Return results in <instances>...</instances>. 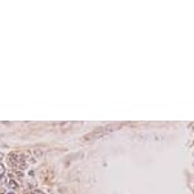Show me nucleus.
I'll return each mask as SVG.
<instances>
[{
	"label": "nucleus",
	"instance_id": "nucleus-1",
	"mask_svg": "<svg viewBox=\"0 0 194 194\" xmlns=\"http://www.w3.org/2000/svg\"><path fill=\"white\" fill-rule=\"evenodd\" d=\"M7 187L9 188V189H18V184H17V182L15 180H8V184H7Z\"/></svg>",
	"mask_w": 194,
	"mask_h": 194
},
{
	"label": "nucleus",
	"instance_id": "nucleus-2",
	"mask_svg": "<svg viewBox=\"0 0 194 194\" xmlns=\"http://www.w3.org/2000/svg\"><path fill=\"white\" fill-rule=\"evenodd\" d=\"M4 173H5V166L0 164V177H4Z\"/></svg>",
	"mask_w": 194,
	"mask_h": 194
},
{
	"label": "nucleus",
	"instance_id": "nucleus-3",
	"mask_svg": "<svg viewBox=\"0 0 194 194\" xmlns=\"http://www.w3.org/2000/svg\"><path fill=\"white\" fill-rule=\"evenodd\" d=\"M34 194H43V193L41 192V190H36V192H34Z\"/></svg>",
	"mask_w": 194,
	"mask_h": 194
},
{
	"label": "nucleus",
	"instance_id": "nucleus-4",
	"mask_svg": "<svg viewBox=\"0 0 194 194\" xmlns=\"http://www.w3.org/2000/svg\"><path fill=\"white\" fill-rule=\"evenodd\" d=\"M5 194H14V193H13V192H7Z\"/></svg>",
	"mask_w": 194,
	"mask_h": 194
},
{
	"label": "nucleus",
	"instance_id": "nucleus-5",
	"mask_svg": "<svg viewBox=\"0 0 194 194\" xmlns=\"http://www.w3.org/2000/svg\"><path fill=\"white\" fill-rule=\"evenodd\" d=\"M0 159H3V154H0Z\"/></svg>",
	"mask_w": 194,
	"mask_h": 194
}]
</instances>
